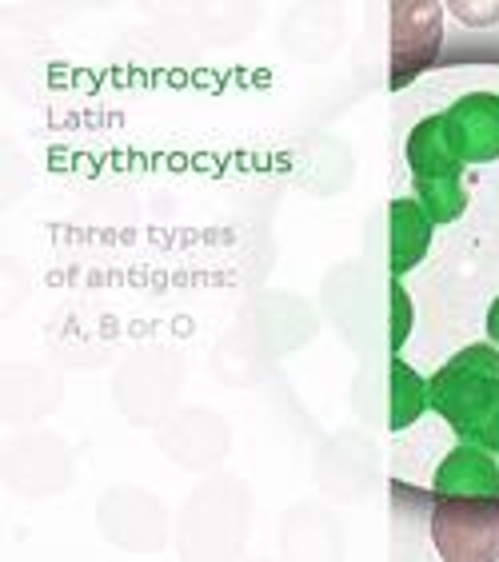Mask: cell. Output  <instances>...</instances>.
Here are the masks:
<instances>
[{
  "mask_svg": "<svg viewBox=\"0 0 499 562\" xmlns=\"http://www.w3.org/2000/svg\"><path fill=\"white\" fill-rule=\"evenodd\" d=\"M428 403L444 423L484 451H499V351L464 347L428 379Z\"/></svg>",
  "mask_w": 499,
  "mask_h": 562,
  "instance_id": "6da1fadb",
  "label": "cell"
},
{
  "mask_svg": "<svg viewBox=\"0 0 499 562\" xmlns=\"http://www.w3.org/2000/svg\"><path fill=\"white\" fill-rule=\"evenodd\" d=\"M408 164H412L415 200L432 216V224H452V220L464 216V160L447 144L444 112L428 116L423 124L412 128V136H408Z\"/></svg>",
  "mask_w": 499,
  "mask_h": 562,
  "instance_id": "7a4b0ae2",
  "label": "cell"
},
{
  "mask_svg": "<svg viewBox=\"0 0 499 562\" xmlns=\"http://www.w3.org/2000/svg\"><path fill=\"white\" fill-rule=\"evenodd\" d=\"M432 539L447 562H496L499 495H440L432 510Z\"/></svg>",
  "mask_w": 499,
  "mask_h": 562,
  "instance_id": "3957f363",
  "label": "cell"
},
{
  "mask_svg": "<svg viewBox=\"0 0 499 562\" xmlns=\"http://www.w3.org/2000/svg\"><path fill=\"white\" fill-rule=\"evenodd\" d=\"M444 41V9L435 0L391 4V88H403L432 65Z\"/></svg>",
  "mask_w": 499,
  "mask_h": 562,
  "instance_id": "277c9868",
  "label": "cell"
},
{
  "mask_svg": "<svg viewBox=\"0 0 499 562\" xmlns=\"http://www.w3.org/2000/svg\"><path fill=\"white\" fill-rule=\"evenodd\" d=\"M444 132L464 164L499 160V97L476 92V97L456 100L444 112Z\"/></svg>",
  "mask_w": 499,
  "mask_h": 562,
  "instance_id": "5b68a950",
  "label": "cell"
},
{
  "mask_svg": "<svg viewBox=\"0 0 499 562\" xmlns=\"http://www.w3.org/2000/svg\"><path fill=\"white\" fill-rule=\"evenodd\" d=\"M440 495H499V467L491 451L476 443L456 447L435 471V498Z\"/></svg>",
  "mask_w": 499,
  "mask_h": 562,
  "instance_id": "8992f818",
  "label": "cell"
},
{
  "mask_svg": "<svg viewBox=\"0 0 499 562\" xmlns=\"http://www.w3.org/2000/svg\"><path fill=\"white\" fill-rule=\"evenodd\" d=\"M432 216L423 212L420 200H396L388 207V260L391 276H403L412 271L415 263L428 256V244H432Z\"/></svg>",
  "mask_w": 499,
  "mask_h": 562,
  "instance_id": "52a82bcc",
  "label": "cell"
},
{
  "mask_svg": "<svg viewBox=\"0 0 499 562\" xmlns=\"http://www.w3.org/2000/svg\"><path fill=\"white\" fill-rule=\"evenodd\" d=\"M428 407V383L415 375L400 356L391 359V407H388V427L391 431H403L412 427L415 419Z\"/></svg>",
  "mask_w": 499,
  "mask_h": 562,
  "instance_id": "ba28073f",
  "label": "cell"
},
{
  "mask_svg": "<svg viewBox=\"0 0 499 562\" xmlns=\"http://www.w3.org/2000/svg\"><path fill=\"white\" fill-rule=\"evenodd\" d=\"M391 303H396V324H391V351H400L403 339H408V327H412V303L403 295L400 283H391Z\"/></svg>",
  "mask_w": 499,
  "mask_h": 562,
  "instance_id": "9c48e42d",
  "label": "cell"
},
{
  "mask_svg": "<svg viewBox=\"0 0 499 562\" xmlns=\"http://www.w3.org/2000/svg\"><path fill=\"white\" fill-rule=\"evenodd\" d=\"M488 336H491V344L499 347V300L491 303V312H488Z\"/></svg>",
  "mask_w": 499,
  "mask_h": 562,
  "instance_id": "30bf717a",
  "label": "cell"
}]
</instances>
